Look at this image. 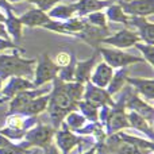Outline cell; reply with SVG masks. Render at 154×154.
Here are the masks:
<instances>
[{
    "label": "cell",
    "instance_id": "1",
    "mask_svg": "<svg viewBox=\"0 0 154 154\" xmlns=\"http://www.w3.org/2000/svg\"><path fill=\"white\" fill-rule=\"evenodd\" d=\"M84 84L77 81L65 82L58 77L53 80V88L49 92V104L48 112L51 119L53 127L60 128L64 118L69 112L77 111V103L82 100Z\"/></svg>",
    "mask_w": 154,
    "mask_h": 154
},
{
    "label": "cell",
    "instance_id": "2",
    "mask_svg": "<svg viewBox=\"0 0 154 154\" xmlns=\"http://www.w3.org/2000/svg\"><path fill=\"white\" fill-rule=\"evenodd\" d=\"M37 60L23 58L15 49L12 54H0V79L10 77H26L31 80L34 76V68Z\"/></svg>",
    "mask_w": 154,
    "mask_h": 154
},
{
    "label": "cell",
    "instance_id": "3",
    "mask_svg": "<svg viewBox=\"0 0 154 154\" xmlns=\"http://www.w3.org/2000/svg\"><path fill=\"white\" fill-rule=\"evenodd\" d=\"M101 57H103L104 62L112 68V69H119V68H128L133 64H139V62H145L143 58L141 57L133 56V54L127 53V51L122 50V49H115V48H100L97 51Z\"/></svg>",
    "mask_w": 154,
    "mask_h": 154
},
{
    "label": "cell",
    "instance_id": "4",
    "mask_svg": "<svg viewBox=\"0 0 154 154\" xmlns=\"http://www.w3.org/2000/svg\"><path fill=\"white\" fill-rule=\"evenodd\" d=\"M60 72V68L54 64V61L49 57L48 53L41 54L38 61L35 62L34 76H32V84L35 88L45 85L46 82L53 81Z\"/></svg>",
    "mask_w": 154,
    "mask_h": 154
},
{
    "label": "cell",
    "instance_id": "5",
    "mask_svg": "<svg viewBox=\"0 0 154 154\" xmlns=\"http://www.w3.org/2000/svg\"><path fill=\"white\" fill-rule=\"evenodd\" d=\"M56 128L50 127V126H45V125H38L31 127L30 130L26 131L23 139L24 142L20 143L23 147L26 149H30L31 146H38L45 149L46 146L51 143L53 141V137L56 134Z\"/></svg>",
    "mask_w": 154,
    "mask_h": 154
},
{
    "label": "cell",
    "instance_id": "6",
    "mask_svg": "<svg viewBox=\"0 0 154 154\" xmlns=\"http://www.w3.org/2000/svg\"><path fill=\"white\" fill-rule=\"evenodd\" d=\"M125 97H122L119 103H115L114 107L109 108L106 123H104L106 128H107V135H112V134H115V133H119L123 128L130 127L128 120H127V114L125 112V109H126Z\"/></svg>",
    "mask_w": 154,
    "mask_h": 154
},
{
    "label": "cell",
    "instance_id": "7",
    "mask_svg": "<svg viewBox=\"0 0 154 154\" xmlns=\"http://www.w3.org/2000/svg\"><path fill=\"white\" fill-rule=\"evenodd\" d=\"M139 37L134 30H130V29H123V30H119L116 31L115 34H109L107 37H104L101 39L100 43L103 45H108L111 48H115V49H127V48H131L134 46L137 42H139Z\"/></svg>",
    "mask_w": 154,
    "mask_h": 154
},
{
    "label": "cell",
    "instance_id": "8",
    "mask_svg": "<svg viewBox=\"0 0 154 154\" xmlns=\"http://www.w3.org/2000/svg\"><path fill=\"white\" fill-rule=\"evenodd\" d=\"M82 100L88 101V103L96 106L97 108L103 106L114 107L115 101L112 100V96L108 95L104 88H99L96 85L91 84L89 81L84 84V93H82Z\"/></svg>",
    "mask_w": 154,
    "mask_h": 154
},
{
    "label": "cell",
    "instance_id": "9",
    "mask_svg": "<svg viewBox=\"0 0 154 154\" xmlns=\"http://www.w3.org/2000/svg\"><path fill=\"white\" fill-rule=\"evenodd\" d=\"M62 128L58 131H56L54 137H56V143L60 147V150L62 152V154H69V152L73 149L75 146L80 143H89L92 142V139H87V138H81V137H77L72 131L68 128V126L65 123H61Z\"/></svg>",
    "mask_w": 154,
    "mask_h": 154
},
{
    "label": "cell",
    "instance_id": "10",
    "mask_svg": "<svg viewBox=\"0 0 154 154\" xmlns=\"http://www.w3.org/2000/svg\"><path fill=\"white\" fill-rule=\"evenodd\" d=\"M120 7L127 16L146 18L154 12V0H127L120 2Z\"/></svg>",
    "mask_w": 154,
    "mask_h": 154
},
{
    "label": "cell",
    "instance_id": "11",
    "mask_svg": "<svg viewBox=\"0 0 154 154\" xmlns=\"http://www.w3.org/2000/svg\"><path fill=\"white\" fill-rule=\"evenodd\" d=\"M127 26L134 27V31L138 34L142 42L154 45V23L142 16H128Z\"/></svg>",
    "mask_w": 154,
    "mask_h": 154
},
{
    "label": "cell",
    "instance_id": "12",
    "mask_svg": "<svg viewBox=\"0 0 154 154\" xmlns=\"http://www.w3.org/2000/svg\"><path fill=\"white\" fill-rule=\"evenodd\" d=\"M125 107L143 116L153 126V106L147 104L143 99L139 97L138 93L128 92V95H126L125 97Z\"/></svg>",
    "mask_w": 154,
    "mask_h": 154
},
{
    "label": "cell",
    "instance_id": "13",
    "mask_svg": "<svg viewBox=\"0 0 154 154\" xmlns=\"http://www.w3.org/2000/svg\"><path fill=\"white\" fill-rule=\"evenodd\" d=\"M49 92H50V91H49L48 88H41V89L34 88V89H27V91H23V92L16 93L14 97H11L8 115L19 112L23 107H26L32 99L38 97V96H41V95H45V93H49Z\"/></svg>",
    "mask_w": 154,
    "mask_h": 154
},
{
    "label": "cell",
    "instance_id": "14",
    "mask_svg": "<svg viewBox=\"0 0 154 154\" xmlns=\"http://www.w3.org/2000/svg\"><path fill=\"white\" fill-rule=\"evenodd\" d=\"M34 88L35 87L32 84V81L26 79V77H10L7 84L3 85L2 97H5L10 100L16 93L23 92V91H27V89H34Z\"/></svg>",
    "mask_w": 154,
    "mask_h": 154
},
{
    "label": "cell",
    "instance_id": "15",
    "mask_svg": "<svg viewBox=\"0 0 154 154\" xmlns=\"http://www.w3.org/2000/svg\"><path fill=\"white\" fill-rule=\"evenodd\" d=\"M114 70L115 69H112V68L109 66V65H107L104 61L99 62L97 65H95L92 73H91L89 82L99 88H104V89H106L112 75H114Z\"/></svg>",
    "mask_w": 154,
    "mask_h": 154
},
{
    "label": "cell",
    "instance_id": "16",
    "mask_svg": "<svg viewBox=\"0 0 154 154\" xmlns=\"http://www.w3.org/2000/svg\"><path fill=\"white\" fill-rule=\"evenodd\" d=\"M126 82L131 85L137 91L139 96L149 100L150 104L153 103L154 99V80L153 79H141V77H127Z\"/></svg>",
    "mask_w": 154,
    "mask_h": 154
},
{
    "label": "cell",
    "instance_id": "17",
    "mask_svg": "<svg viewBox=\"0 0 154 154\" xmlns=\"http://www.w3.org/2000/svg\"><path fill=\"white\" fill-rule=\"evenodd\" d=\"M112 0H79L76 2V16L85 18L87 15L96 11H103L109 4H112Z\"/></svg>",
    "mask_w": 154,
    "mask_h": 154
},
{
    "label": "cell",
    "instance_id": "18",
    "mask_svg": "<svg viewBox=\"0 0 154 154\" xmlns=\"http://www.w3.org/2000/svg\"><path fill=\"white\" fill-rule=\"evenodd\" d=\"M97 56L99 53H95L92 57L84 60V61H76L75 65V81L85 84V82L89 81L91 73H92L93 68L96 65L97 61Z\"/></svg>",
    "mask_w": 154,
    "mask_h": 154
},
{
    "label": "cell",
    "instance_id": "19",
    "mask_svg": "<svg viewBox=\"0 0 154 154\" xmlns=\"http://www.w3.org/2000/svg\"><path fill=\"white\" fill-rule=\"evenodd\" d=\"M20 22L23 26H27V27H43L49 20L50 18L48 16V14L41 11L39 8H31L30 11H27L26 14L20 16Z\"/></svg>",
    "mask_w": 154,
    "mask_h": 154
},
{
    "label": "cell",
    "instance_id": "20",
    "mask_svg": "<svg viewBox=\"0 0 154 154\" xmlns=\"http://www.w3.org/2000/svg\"><path fill=\"white\" fill-rule=\"evenodd\" d=\"M5 12V20H4V26L7 30L10 38L14 39L15 42H20L22 39V30H23V24H22L20 19L12 12V10L4 11Z\"/></svg>",
    "mask_w": 154,
    "mask_h": 154
},
{
    "label": "cell",
    "instance_id": "21",
    "mask_svg": "<svg viewBox=\"0 0 154 154\" xmlns=\"http://www.w3.org/2000/svg\"><path fill=\"white\" fill-rule=\"evenodd\" d=\"M107 149L114 150L111 154H145L142 150H139L138 147L133 146V145H130V143H126V142H122L118 138L116 134L108 135V139H107Z\"/></svg>",
    "mask_w": 154,
    "mask_h": 154
},
{
    "label": "cell",
    "instance_id": "22",
    "mask_svg": "<svg viewBox=\"0 0 154 154\" xmlns=\"http://www.w3.org/2000/svg\"><path fill=\"white\" fill-rule=\"evenodd\" d=\"M48 104H49V93H45V95H41L38 97L32 99L26 107H23L16 114H22L24 116H37V115L42 114L43 111H46Z\"/></svg>",
    "mask_w": 154,
    "mask_h": 154
},
{
    "label": "cell",
    "instance_id": "23",
    "mask_svg": "<svg viewBox=\"0 0 154 154\" xmlns=\"http://www.w3.org/2000/svg\"><path fill=\"white\" fill-rule=\"evenodd\" d=\"M46 14L49 18L54 19V20H68V19L76 16V4L75 3H72V4H61L60 3V4L54 5L53 8H50Z\"/></svg>",
    "mask_w": 154,
    "mask_h": 154
},
{
    "label": "cell",
    "instance_id": "24",
    "mask_svg": "<svg viewBox=\"0 0 154 154\" xmlns=\"http://www.w3.org/2000/svg\"><path fill=\"white\" fill-rule=\"evenodd\" d=\"M127 77H128V68H119V69H116V72L114 70V75H112L111 80H109L108 85L106 88L108 95L109 96L116 95L120 89H123Z\"/></svg>",
    "mask_w": 154,
    "mask_h": 154
},
{
    "label": "cell",
    "instance_id": "25",
    "mask_svg": "<svg viewBox=\"0 0 154 154\" xmlns=\"http://www.w3.org/2000/svg\"><path fill=\"white\" fill-rule=\"evenodd\" d=\"M127 120H128V125L130 127H134L137 130L142 131L145 135H147V138L152 141L153 139V126L145 119L143 116H141L139 114L134 111H130L127 114Z\"/></svg>",
    "mask_w": 154,
    "mask_h": 154
},
{
    "label": "cell",
    "instance_id": "26",
    "mask_svg": "<svg viewBox=\"0 0 154 154\" xmlns=\"http://www.w3.org/2000/svg\"><path fill=\"white\" fill-rule=\"evenodd\" d=\"M104 14H106V18L107 22H112V23H122L127 26V22H128V16L123 12L122 7L120 4H109L107 8H104Z\"/></svg>",
    "mask_w": 154,
    "mask_h": 154
},
{
    "label": "cell",
    "instance_id": "27",
    "mask_svg": "<svg viewBox=\"0 0 154 154\" xmlns=\"http://www.w3.org/2000/svg\"><path fill=\"white\" fill-rule=\"evenodd\" d=\"M85 24H87V22H85L84 18L73 16V18L62 22V30H64V34L77 35L85 29Z\"/></svg>",
    "mask_w": 154,
    "mask_h": 154
},
{
    "label": "cell",
    "instance_id": "28",
    "mask_svg": "<svg viewBox=\"0 0 154 154\" xmlns=\"http://www.w3.org/2000/svg\"><path fill=\"white\" fill-rule=\"evenodd\" d=\"M77 109L81 111V115L87 120H91L92 123L99 120V108L96 106H93V104L88 103L85 100H80L77 103Z\"/></svg>",
    "mask_w": 154,
    "mask_h": 154
},
{
    "label": "cell",
    "instance_id": "29",
    "mask_svg": "<svg viewBox=\"0 0 154 154\" xmlns=\"http://www.w3.org/2000/svg\"><path fill=\"white\" fill-rule=\"evenodd\" d=\"M64 120H65V125L68 126V128H69L70 131H76V133L85 125V122H87V119L77 111L69 112V114L64 118Z\"/></svg>",
    "mask_w": 154,
    "mask_h": 154
},
{
    "label": "cell",
    "instance_id": "30",
    "mask_svg": "<svg viewBox=\"0 0 154 154\" xmlns=\"http://www.w3.org/2000/svg\"><path fill=\"white\" fill-rule=\"evenodd\" d=\"M134 48H137L139 51L142 53V58L145 60V62L150 65V66H154V45H150V43H146V42H137L134 45Z\"/></svg>",
    "mask_w": 154,
    "mask_h": 154
},
{
    "label": "cell",
    "instance_id": "31",
    "mask_svg": "<svg viewBox=\"0 0 154 154\" xmlns=\"http://www.w3.org/2000/svg\"><path fill=\"white\" fill-rule=\"evenodd\" d=\"M85 20L93 27H97V29H108L107 27V18H106V14L103 11H96V12H92L89 15L85 16Z\"/></svg>",
    "mask_w": 154,
    "mask_h": 154
},
{
    "label": "cell",
    "instance_id": "32",
    "mask_svg": "<svg viewBox=\"0 0 154 154\" xmlns=\"http://www.w3.org/2000/svg\"><path fill=\"white\" fill-rule=\"evenodd\" d=\"M75 65H76V57H75V54H73L69 64L64 68H60V72H58V75H57V77H58L61 81H65V82L75 81Z\"/></svg>",
    "mask_w": 154,
    "mask_h": 154
},
{
    "label": "cell",
    "instance_id": "33",
    "mask_svg": "<svg viewBox=\"0 0 154 154\" xmlns=\"http://www.w3.org/2000/svg\"><path fill=\"white\" fill-rule=\"evenodd\" d=\"M27 2L32 3L37 5V8H39L43 12H48L50 8H53L54 5L60 4L62 2H75V0H27Z\"/></svg>",
    "mask_w": 154,
    "mask_h": 154
},
{
    "label": "cell",
    "instance_id": "34",
    "mask_svg": "<svg viewBox=\"0 0 154 154\" xmlns=\"http://www.w3.org/2000/svg\"><path fill=\"white\" fill-rule=\"evenodd\" d=\"M31 150L23 147L22 145L10 143L4 147H0V154H30Z\"/></svg>",
    "mask_w": 154,
    "mask_h": 154
},
{
    "label": "cell",
    "instance_id": "35",
    "mask_svg": "<svg viewBox=\"0 0 154 154\" xmlns=\"http://www.w3.org/2000/svg\"><path fill=\"white\" fill-rule=\"evenodd\" d=\"M72 57H73V53H66V51H61V53L57 54L56 60H54V64H56L58 68H64V66H66V65L70 62Z\"/></svg>",
    "mask_w": 154,
    "mask_h": 154
},
{
    "label": "cell",
    "instance_id": "36",
    "mask_svg": "<svg viewBox=\"0 0 154 154\" xmlns=\"http://www.w3.org/2000/svg\"><path fill=\"white\" fill-rule=\"evenodd\" d=\"M7 49H16V43H14L11 39L0 38V51L7 50Z\"/></svg>",
    "mask_w": 154,
    "mask_h": 154
},
{
    "label": "cell",
    "instance_id": "37",
    "mask_svg": "<svg viewBox=\"0 0 154 154\" xmlns=\"http://www.w3.org/2000/svg\"><path fill=\"white\" fill-rule=\"evenodd\" d=\"M43 150H45V154H60L58 149H57L56 145H53V143H50L49 146H46Z\"/></svg>",
    "mask_w": 154,
    "mask_h": 154
},
{
    "label": "cell",
    "instance_id": "38",
    "mask_svg": "<svg viewBox=\"0 0 154 154\" xmlns=\"http://www.w3.org/2000/svg\"><path fill=\"white\" fill-rule=\"evenodd\" d=\"M0 38H4V39H11L10 35H8L7 30H5L4 23H0Z\"/></svg>",
    "mask_w": 154,
    "mask_h": 154
},
{
    "label": "cell",
    "instance_id": "39",
    "mask_svg": "<svg viewBox=\"0 0 154 154\" xmlns=\"http://www.w3.org/2000/svg\"><path fill=\"white\" fill-rule=\"evenodd\" d=\"M0 8L4 11H8V10H12V4L7 2V0H0Z\"/></svg>",
    "mask_w": 154,
    "mask_h": 154
},
{
    "label": "cell",
    "instance_id": "40",
    "mask_svg": "<svg viewBox=\"0 0 154 154\" xmlns=\"http://www.w3.org/2000/svg\"><path fill=\"white\" fill-rule=\"evenodd\" d=\"M10 143H12V142H11L8 138H5L4 135L0 134V147H4V146H7V145H10Z\"/></svg>",
    "mask_w": 154,
    "mask_h": 154
},
{
    "label": "cell",
    "instance_id": "41",
    "mask_svg": "<svg viewBox=\"0 0 154 154\" xmlns=\"http://www.w3.org/2000/svg\"><path fill=\"white\" fill-rule=\"evenodd\" d=\"M96 152H97V147L93 146V147H89V150H87V152L82 154H96Z\"/></svg>",
    "mask_w": 154,
    "mask_h": 154
},
{
    "label": "cell",
    "instance_id": "42",
    "mask_svg": "<svg viewBox=\"0 0 154 154\" xmlns=\"http://www.w3.org/2000/svg\"><path fill=\"white\" fill-rule=\"evenodd\" d=\"M4 20H5V12L0 11V23H4Z\"/></svg>",
    "mask_w": 154,
    "mask_h": 154
},
{
    "label": "cell",
    "instance_id": "43",
    "mask_svg": "<svg viewBox=\"0 0 154 154\" xmlns=\"http://www.w3.org/2000/svg\"><path fill=\"white\" fill-rule=\"evenodd\" d=\"M10 4H14V3H20V2H26V0H7Z\"/></svg>",
    "mask_w": 154,
    "mask_h": 154
},
{
    "label": "cell",
    "instance_id": "44",
    "mask_svg": "<svg viewBox=\"0 0 154 154\" xmlns=\"http://www.w3.org/2000/svg\"><path fill=\"white\" fill-rule=\"evenodd\" d=\"M2 89H3V80L0 79V97H2Z\"/></svg>",
    "mask_w": 154,
    "mask_h": 154
},
{
    "label": "cell",
    "instance_id": "45",
    "mask_svg": "<svg viewBox=\"0 0 154 154\" xmlns=\"http://www.w3.org/2000/svg\"><path fill=\"white\" fill-rule=\"evenodd\" d=\"M5 100H8V99H5V97H0V104H2V103H4Z\"/></svg>",
    "mask_w": 154,
    "mask_h": 154
},
{
    "label": "cell",
    "instance_id": "46",
    "mask_svg": "<svg viewBox=\"0 0 154 154\" xmlns=\"http://www.w3.org/2000/svg\"><path fill=\"white\" fill-rule=\"evenodd\" d=\"M30 154H38V150H37V152H31Z\"/></svg>",
    "mask_w": 154,
    "mask_h": 154
},
{
    "label": "cell",
    "instance_id": "47",
    "mask_svg": "<svg viewBox=\"0 0 154 154\" xmlns=\"http://www.w3.org/2000/svg\"><path fill=\"white\" fill-rule=\"evenodd\" d=\"M112 2H114V0H112Z\"/></svg>",
    "mask_w": 154,
    "mask_h": 154
}]
</instances>
